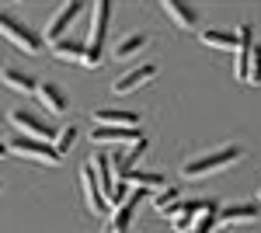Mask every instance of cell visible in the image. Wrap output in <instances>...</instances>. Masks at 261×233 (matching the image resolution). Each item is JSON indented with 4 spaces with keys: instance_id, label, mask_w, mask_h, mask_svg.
<instances>
[{
    "instance_id": "cell-19",
    "label": "cell",
    "mask_w": 261,
    "mask_h": 233,
    "mask_svg": "<svg viewBox=\"0 0 261 233\" xmlns=\"http://www.w3.org/2000/svg\"><path fill=\"white\" fill-rule=\"evenodd\" d=\"M199 39H202V45H209V49H226V53H233V49H237V32H223V28H205Z\"/></svg>"
},
{
    "instance_id": "cell-15",
    "label": "cell",
    "mask_w": 261,
    "mask_h": 233,
    "mask_svg": "<svg viewBox=\"0 0 261 233\" xmlns=\"http://www.w3.org/2000/svg\"><path fill=\"white\" fill-rule=\"evenodd\" d=\"M91 171H94V181H98L101 195H105V202L112 198V192H115V174H112V164H108V153H98L94 160H91Z\"/></svg>"
},
{
    "instance_id": "cell-21",
    "label": "cell",
    "mask_w": 261,
    "mask_h": 233,
    "mask_svg": "<svg viewBox=\"0 0 261 233\" xmlns=\"http://www.w3.org/2000/svg\"><path fill=\"white\" fill-rule=\"evenodd\" d=\"M146 42H150V35H143V32H133V35H125V39H122L119 45L112 49V56H115V59H133V56H136V53L143 49V45H146Z\"/></svg>"
},
{
    "instance_id": "cell-9",
    "label": "cell",
    "mask_w": 261,
    "mask_h": 233,
    "mask_svg": "<svg viewBox=\"0 0 261 233\" xmlns=\"http://www.w3.org/2000/svg\"><path fill=\"white\" fill-rule=\"evenodd\" d=\"M254 219H261L258 202H237V205H220L216 209V223H220L223 230L233 226V223H254Z\"/></svg>"
},
{
    "instance_id": "cell-1",
    "label": "cell",
    "mask_w": 261,
    "mask_h": 233,
    "mask_svg": "<svg viewBox=\"0 0 261 233\" xmlns=\"http://www.w3.org/2000/svg\"><path fill=\"white\" fill-rule=\"evenodd\" d=\"M241 157H244V150L237 143H230L223 150H213V153H202L195 160H188V164H181V177H188V181L209 177V174H216V171H223V167H233Z\"/></svg>"
},
{
    "instance_id": "cell-10",
    "label": "cell",
    "mask_w": 261,
    "mask_h": 233,
    "mask_svg": "<svg viewBox=\"0 0 261 233\" xmlns=\"http://www.w3.org/2000/svg\"><path fill=\"white\" fill-rule=\"evenodd\" d=\"M87 139L94 143V146H119V143H140V129H112V125H94L91 133H87Z\"/></svg>"
},
{
    "instance_id": "cell-24",
    "label": "cell",
    "mask_w": 261,
    "mask_h": 233,
    "mask_svg": "<svg viewBox=\"0 0 261 233\" xmlns=\"http://www.w3.org/2000/svg\"><path fill=\"white\" fill-rule=\"evenodd\" d=\"M244 84H251V87L261 84V45L251 49V59H247V80H244Z\"/></svg>"
},
{
    "instance_id": "cell-20",
    "label": "cell",
    "mask_w": 261,
    "mask_h": 233,
    "mask_svg": "<svg viewBox=\"0 0 261 233\" xmlns=\"http://www.w3.org/2000/svg\"><path fill=\"white\" fill-rule=\"evenodd\" d=\"M125 185H133V188H143V192H161V188H167V177L164 174H153V171H133V174L125 177Z\"/></svg>"
},
{
    "instance_id": "cell-22",
    "label": "cell",
    "mask_w": 261,
    "mask_h": 233,
    "mask_svg": "<svg viewBox=\"0 0 261 233\" xmlns=\"http://www.w3.org/2000/svg\"><path fill=\"white\" fill-rule=\"evenodd\" d=\"M174 202H181V198H178V188H174V185H167V188H161V192L153 195V209H157L161 216H167V209H171Z\"/></svg>"
},
{
    "instance_id": "cell-5",
    "label": "cell",
    "mask_w": 261,
    "mask_h": 233,
    "mask_svg": "<svg viewBox=\"0 0 261 233\" xmlns=\"http://www.w3.org/2000/svg\"><path fill=\"white\" fill-rule=\"evenodd\" d=\"M84 11V4H77V0H70V4H63L60 11L49 18V24H45V32H42V42H49V45H56V42H63V35L70 32V24L77 21V14Z\"/></svg>"
},
{
    "instance_id": "cell-16",
    "label": "cell",
    "mask_w": 261,
    "mask_h": 233,
    "mask_svg": "<svg viewBox=\"0 0 261 233\" xmlns=\"http://www.w3.org/2000/svg\"><path fill=\"white\" fill-rule=\"evenodd\" d=\"M35 97L45 105V112H53V115H63V112L70 108V101H66V94H63V87H56V84H39Z\"/></svg>"
},
{
    "instance_id": "cell-2",
    "label": "cell",
    "mask_w": 261,
    "mask_h": 233,
    "mask_svg": "<svg viewBox=\"0 0 261 233\" xmlns=\"http://www.w3.org/2000/svg\"><path fill=\"white\" fill-rule=\"evenodd\" d=\"M0 39H7L11 45H18L21 53H28V56H39L42 45H45L24 21H18L14 14H4V11H0Z\"/></svg>"
},
{
    "instance_id": "cell-8",
    "label": "cell",
    "mask_w": 261,
    "mask_h": 233,
    "mask_svg": "<svg viewBox=\"0 0 261 233\" xmlns=\"http://www.w3.org/2000/svg\"><path fill=\"white\" fill-rule=\"evenodd\" d=\"M153 77H157V63L133 66V70H125L119 80H112V94H133V91H140L143 84H150Z\"/></svg>"
},
{
    "instance_id": "cell-25",
    "label": "cell",
    "mask_w": 261,
    "mask_h": 233,
    "mask_svg": "<svg viewBox=\"0 0 261 233\" xmlns=\"http://www.w3.org/2000/svg\"><path fill=\"white\" fill-rule=\"evenodd\" d=\"M4 157H7V143H0V160H4Z\"/></svg>"
},
{
    "instance_id": "cell-11",
    "label": "cell",
    "mask_w": 261,
    "mask_h": 233,
    "mask_svg": "<svg viewBox=\"0 0 261 233\" xmlns=\"http://www.w3.org/2000/svg\"><path fill=\"white\" fill-rule=\"evenodd\" d=\"M91 118H94V125H112V129H136V122H140V115L129 108H94Z\"/></svg>"
},
{
    "instance_id": "cell-17",
    "label": "cell",
    "mask_w": 261,
    "mask_h": 233,
    "mask_svg": "<svg viewBox=\"0 0 261 233\" xmlns=\"http://www.w3.org/2000/svg\"><path fill=\"white\" fill-rule=\"evenodd\" d=\"M4 87H11V91H18V94H35V91H39V80L21 73V70H14V66H7V70H4Z\"/></svg>"
},
{
    "instance_id": "cell-13",
    "label": "cell",
    "mask_w": 261,
    "mask_h": 233,
    "mask_svg": "<svg viewBox=\"0 0 261 233\" xmlns=\"http://www.w3.org/2000/svg\"><path fill=\"white\" fill-rule=\"evenodd\" d=\"M254 49V28L241 24L237 28V49H233V66H237V80H247V59Z\"/></svg>"
},
{
    "instance_id": "cell-14",
    "label": "cell",
    "mask_w": 261,
    "mask_h": 233,
    "mask_svg": "<svg viewBox=\"0 0 261 233\" xmlns=\"http://www.w3.org/2000/svg\"><path fill=\"white\" fill-rule=\"evenodd\" d=\"M161 11H164L171 21H174L178 28H185V32H192V28L199 24V11H195L192 4H185V0H164Z\"/></svg>"
},
{
    "instance_id": "cell-12",
    "label": "cell",
    "mask_w": 261,
    "mask_h": 233,
    "mask_svg": "<svg viewBox=\"0 0 261 233\" xmlns=\"http://www.w3.org/2000/svg\"><path fill=\"white\" fill-rule=\"evenodd\" d=\"M81 188H84V205H87V213H91V216H105L108 202H105V195H101V188H98V181H94V171H91V167H84V171H81Z\"/></svg>"
},
{
    "instance_id": "cell-6",
    "label": "cell",
    "mask_w": 261,
    "mask_h": 233,
    "mask_svg": "<svg viewBox=\"0 0 261 233\" xmlns=\"http://www.w3.org/2000/svg\"><path fill=\"white\" fill-rule=\"evenodd\" d=\"M143 198H146V192H143V188H133V192H129V198L122 202L119 209H112L108 223H105V233H129V226H133V216H136V209H140Z\"/></svg>"
},
{
    "instance_id": "cell-3",
    "label": "cell",
    "mask_w": 261,
    "mask_h": 233,
    "mask_svg": "<svg viewBox=\"0 0 261 233\" xmlns=\"http://www.w3.org/2000/svg\"><path fill=\"white\" fill-rule=\"evenodd\" d=\"M7 153L21 157V160H35L42 167H56L63 157L56 153V146H49V143H42V139H24L18 136L14 143H7Z\"/></svg>"
},
{
    "instance_id": "cell-7",
    "label": "cell",
    "mask_w": 261,
    "mask_h": 233,
    "mask_svg": "<svg viewBox=\"0 0 261 233\" xmlns=\"http://www.w3.org/2000/svg\"><path fill=\"white\" fill-rule=\"evenodd\" d=\"M108 18H112V4L98 0L91 7V32H87V49L105 53V35H108Z\"/></svg>"
},
{
    "instance_id": "cell-4",
    "label": "cell",
    "mask_w": 261,
    "mask_h": 233,
    "mask_svg": "<svg viewBox=\"0 0 261 233\" xmlns=\"http://www.w3.org/2000/svg\"><path fill=\"white\" fill-rule=\"evenodd\" d=\"M7 122H11L24 139H42V143L53 139V125H45L39 115H32V112H24V108H11V112H7Z\"/></svg>"
},
{
    "instance_id": "cell-26",
    "label": "cell",
    "mask_w": 261,
    "mask_h": 233,
    "mask_svg": "<svg viewBox=\"0 0 261 233\" xmlns=\"http://www.w3.org/2000/svg\"><path fill=\"white\" fill-rule=\"evenodd\" d=\"M216 233H226V230H223V226H216Z\"/></svg>"
},
{
    "instance_id": "cell-23",
    "label": "cell",
    "mask_w": 261,
    "mask_h": 233,
    "mask_svg": "<svg viewBox=\"0 0 261 233\" xmlns=\"http://www.w3.org/2000/svg\"><path fill=\"white\" fill-rule=\"evenodd\" d=\"M77 125H63L60 133H56V153L60 157H66V150H73V143H77Z\"/></svg>"
},
{
    "instance_id": "cell-27",
    "label": "cell",
    "mask_w": 261,
    "mask_h": 233,
    "mask_svg": "<svg viewBox=\"0 0 261 233\" xmlns=\"http://www.w3.org/2000/svg\"><path fill=\"white\" fill-rule=\"evenodd\" d=\"M258 205H261V192H258Z\"/></svg>"
},
{
    "instance_id": "cell-18",
    "label": "cell",
    "mask_w": 261,
    "mask_h": 233,
    "mask_svg": "<svg viewBox=\"0 0 261 233\" xmlns=\"http://www.w3.org/2000/svg\"><path fill=\"white\" fill-rule=\"evenodd\" d=\"M84 53H87V42L81 39H63L53 45V56L63 59V63H84Z\"/></svg>"
}]
</instances>
